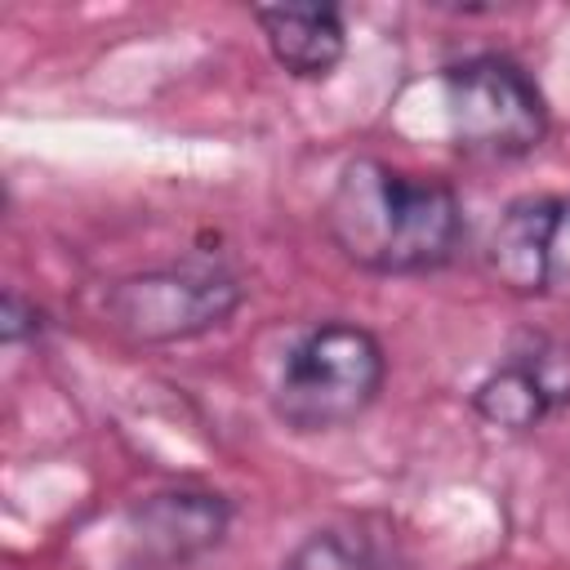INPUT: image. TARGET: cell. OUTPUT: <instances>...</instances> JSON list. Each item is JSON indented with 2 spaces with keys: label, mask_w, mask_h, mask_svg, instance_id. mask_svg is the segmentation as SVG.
Segmentation results:
<instances>
[{
  "label": "cell",
  "mask_w": 570,
  "mask_h": 570,
  "mask_svg": "<svg viewBox=\"0 0 570 570\" xmlns=\"http://www.w3.org/2000/svg\"><path fill=\"white\" fill-rule=\"evenodd\" d=\"M330 245L370 276H428L459 258L468 218L459 191L436 174L383 156H352L321 205Z\"/></svg>",
  "instance_id": "obj_1"
},
{
  "label": "cell",
  "mask_w": 570,
  "mask_h": 570,
  "mask_svg": "<svg viewBox=\"0 0 570 570\" xmlns=\"http://www.w3.org/2000/svg\"><path fill=\"white\" fill-rule=\"evenodd\" d=\"M387 383V352L374 330L330 316L307 325L281 361L272 414L294 436L338 432L356 423Z\"/></svg>",
  "instance_id": "obj_2"
},
{
  "label": "cell",
  "mask_w": 570,
  "mask_h": 570,
  "mask_svg": "<svg viewBox=\"0 0 570 570\" xmlns=\"http://www.w3.org/2000/svg\"><path fill=\"white\" fill-rule=\"evenodd\" d=\"M450 142L472 160H525L552 129L539 80L499 49L463 53L441 67Z\"/></svg>",
  "instance_id": "obj_3"
},
{
  "label": "cell",
  "mask_w": 570,
  "mask_h": 570,
  "mask_svg": "<svg viewBox=\"0 0 570 570\" xmlns=\"http://www.w3.org/2000/svg\"><path fill=\"white\" fill-rule=\"evenodd\" d=\"M245 303V281L214 258L147 267L102 289V321L134 347L191 343L223 330Z\"/></svg>",
  "instance_id": "obj_4"
},
{
  "label": "cell",
  "mask_w": 570,
  "mask_h": 570,
  "mask_svg": "<svg viewBox=\"0 0 570 570\" xmlns=\"http://www.w3.org/2000/svg\"><path fill=\"white\" fill-rule=\"evenodd\" d=\"M236 521L227 494L205 485L156 490L125 517V570H183L209 557Z\"/></svg>",
  "instance_id": "obj_5"
},
{
  "label": "cell",
  "mask_w": 570,
  "mask_h": 570,
  "mask_svg": "<svg viewBox=\"0 0 570 570\" xmlns=\"http://www.w3.org/2000/svg\"><path fill=\"white\" fill-rule=\"evenodd\" d=\"M472 410L499 432H534L552 414L570 410V343L534 334L521 338L472 387Z\"/></svg>",
  "instance_id": "obj_6"
},
{
  "label": "cell",
  "mask_w": 570,
  "mask_h": 570,
  "mask_svg": "<svg viewBox=\"0 0 570 570\" xmlns=\"http://www.w3.org/2000/svg\"><path fill=\"white\" fill-rule=\"evenodd\" d=\"M566 232H570V196L530 191L508 200L485 245L490 281L512 298L552 294L566 276V263H561Z\"/></svg>",
  "instance_id": "obj_7"
},
{
  "label": "cell",
  "mask_w": 570,
  "mask_h": 570,
  "mask_svg": "<svg viewBox=\"0 0 570 570\" xmlns=\"http://www.w3.org/2000/svg\"><path fill=\"white\" fill-rule=\"evenodd\" d=\"M249 18L267 40L272 62L294 80H325L347 58V22L338 4H321V0L254 4Z\"/></svg>",
  "instance_id": "obj_8"
},
{
  "label": "cell",
  "mask_w": 570,
  "mask_h": 570,
  "mask_svg": "<svg viewBox=\"0 0 570 570\" xmlns=\"http://www.w3.org/2000/svg\"><path fill=\"white\" fill-rule=\"evenodd\" d=\"M281 570H410V561L396 539L374 534L361 521H334L303 534L285 552Z\"/></svg>",
  "instance_id": "obj_9"
},
{
  "label": "cell",
  "mask_w": 570,
  "mask_h": 570,
  "mask_svg": "<svg viewBox=\"0 0 570 570\" xmlns=\"http://www.w3.org/2000/svg\"><path fill=\"white\" fill-rule=\"evenodd\" d=\"M45 330H49V312L36 298H27L22 289H4L0 294V343L4 347L36 343Z\"/></svg>",
  "instance_id": "obj_10"
}]
</instances>
